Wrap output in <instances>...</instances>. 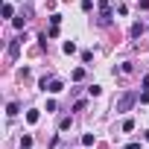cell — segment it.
Returning a JSON list of instances; mask_svg holds the SVG:
<instances>
[{"label": "cell", "mask_w": 149, "mask_h": 149, "mask_svg": "<svg viewBox=\"0 0 149 149\" xmlns=\"http://www.w3.org/2000/svg\"><path fill=\"white\" fill-rule=\"evenodd\" d=\"M47 91H50V94H61V91H64V85H61L58 79H53V82L47 85Z\"/></svg>", "instance_id": "5b68a950"}, {"label": "cell", "mask_w": 149, "mask_h": 149, "mask_svg": "<svg viewBox=\"0 0 149 149\" xmlns=\"http://www.w3.org/2000/svg\"><path fill=\"white\" fill-rule=\"evenodd\" d=\"M67 56H73V53H76V44H73V41H64V47H61Z\"/></svg>", "instance_id": "ba28073f"}, {"label": "cell", "mask_w": 149, "mask_h": 149, "mask_svg": "<svg viewBox=\"0 0 149 149\" xmlns=\"http://www.w3.org/2000/svg\"><path fill=\"white\" fill-rule=\"evenodd\" d=\"M134 100H137L134 94H123V97L117 100V111H129V108L134 105Z\"/></svg>", "instance_id": "7a4b0ae2"}, {"label": "cell", "mask_w": 149, "mask_h": 149, "mask_svg": "<svg viewBox=\"0 0 149 149\" xmlns=\"http://www.w3.org/2000/svg\"><path fill=\"white\" fill-rule=\"evenodd\" d=\"M143 91H149V73L143 76Z\"/></svg>", "instance_id": "2e32d148"}, {"label": "cell", "mask_w": 149, "mask_h": 149, "mask_svg": "<svg viewBox=\"0 0 149 149\" xmlns=\"http://www.w3.org/2000/svg\"><path fill=\"white\" fill-rule=\"evenodd\" d=\"M18 111H21V105H18V102H9V105H6V114H9V117H15Z\"/></svg>", "instance_id": "8992f818"}, {"label": "cell", "mask_w": 149, "mask_h": 149, "mask_svg": "<svg viewBox=\"0 0 149 149\" xmlns=\"http://www.w3.org/2000/svg\"><path fill=\"white\" fill-rule=\"evenodd\" d=\"M140 102H149V91H143V94H140Z\"/></svg>", "instance_id": "e0dca14e"}, {"label": "cell", "mask_w": 149, "mask_h": 149, "mask_svg": "<svg viewBox=\"0 0 149 149\" xmlns=\"http://www.w3.org/2000/svg\"><path fill=\"white\" fill-rule=\"evenodd\" d=\"M79 79H85V70H82V67L73 70V82H79Z\"/></svg>", "instance_id": "8fae6325"}, {"label": "cell", "mask_w": 149, "mask_h": 149, "mask_svg": "<svg viewBox=\"0 0 149 149\" xmlns=\"http://www.w3.org/2000/svg\"><path fill=\"white\" fill-rule=\"evenodd\" d=\"M132 129H134V120L126 117V120H123V132H132Z\"/></svg>", "instance_id": "30bf717a"}, {"label": "cell", "mask_w": 149, "mask_h": 149, "mask_svg": "<svg viewBox=\"0 0 149 149\" xmlns=\"http://www.w3.org/2000/svg\"><path fill=\"white\" fill-rule=\"evenodd\" d=\"M143 137H146V140H149V129H146V132H143Z\"/></svg>", "instance_id": "d6986e66"}, {"label": "cell", "mask_w": 149, "mask_h": 149, "mask_svg": "<svg viewBox=\"0 0 149 149\" xmlns=\"http://www.w3.org/2000/svg\"><path fill=\"white\" fill-rule=\"evenodd\" d=\"M21 149H32V137H29V134L21 137Z\"/></svg>", "instance_id": "9c48e42d"}, {"label": "cell", "mask_w": 149, "mask_h": 149, "mask_svg": "<svg viewBox=\"0 0 149 149\" xmlns=\"http://www.w3.org/2000/svg\"><path fill=\"white\" fill-rule=\"evenodd\" d=\"M126 149H140V143H129V146H126Z\"/></svg>", "instance_id": "ac0fdd59"}, {"label": "cell", "mask_w": 149, "mask_h": 149, "mask_svg": "<svg viewBox=\"0 0 149 149\" xmlns=\"http://www.w3.org/2000/svg\"><path fill=\"white\" fill-rule=\"evenodd\" d=\"M143 29H146V26H143L140 21H134V24H132V38H140V35H143Z\"/></svg>", "instance_id": "277c9868"}, {"label": "cell", "mask_w": 149, "mask_h": 149, "mask_svg": "<svg viewBox=\"0 0 149 149\" xmlns=\"http://www.w3.org/2000/svg\"><path fill=\"white\" fill-rule=\"evenodd\" d=\"M38 120H41V114H38V111H26V123H32V126H35Z\"/></svg>", "instance_id": "52a82bcc"}, {"label": "cell", "mask_w": 149, "mask_h": 149, "mask_svg": "<svg viewBox=\"0 0 149 149\" xmlns=\"http://www.w3.org/2000/svg\"><path fill=\"white\" fill-rule=\"evenodd\" d=\"M82 9H85V12H91V9H94V0H82Z\"/></svg>", "instance_id": "9a60e30c"}, {"label": "cell", "mask_w": 149, "mask_h": 149, "mask_svg": "<svg viewBox=\"0 0 149 149\" xmlns=\"http://www.w3.org/2000/svg\"><path fill=\"white\" fill-rule=\"evenodd\" d=\"M88 94H91V97H100V94H102V88H100V85H91V88H88Z\"/></svg>", "instance_id": "4fadbf2b"}, {"label": "cell", "mask_w": 149, "mask_h": 149, "mask_svg": "<svg viewBox=\"0 0 149 149\" xmlns=\"http://www.w3.org/2000/svg\"><path fill=\"white\" fill-rule=\"evenodd\" d=\"M12 12H15L12 3H3V18H12Z\"/></svg>", "instance_id": "7c38bea8"}, {"label": "cell", "mask_w": 149, "mask_h": 149, "mask_svg": "<svg viewBox=\"0 0 149 149\" xmlns=\"http://www.w3.org/2000/svg\"><path fill=\"white\" fill-rule=\"evenodd\" d=\"M12 24H15V26H18V29H24V24H26V18H24V15H21V18H15V21H12Z\"/></svg>", "instance_id": "5bb4252c"}, {"label": "cell", "mask_w": 149, "mask_h": 149, "mask_svg": "<svg viewBox=\"0 0 149 149\" xmlns=\"http://www.w3.org/2000/svg\"><path fill=\"white\" fill-rule=\"evenodd\" d=\"M21 41H24V38H15V41L9 44V58H18V53H21Z\"/></svg>", "instance_id": "3957f363"}, {"label": "cell", "mask_w": 149, "mask_h": 149, "mask_svg": "<svg viewBox=\"0 0 149 149\" xmlns=\"http://www.w3.org/2000/svg\"><path fill=\"white\" fill-rule=\"evenodd\" d=\"M111 18H114V15H111V0H100V24L108 26Z\"/></svg>", "instance_id": "6da1fadb"}]
</instances>
